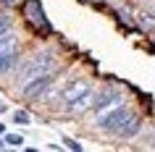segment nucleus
Listing matches in <instances>:
<instances>
[{
  "mask_svg": "<svg viewBox=\"0 0 155 152\" xmlns=\"http://www.w3.org/2000/svg\"><path fill=\"white\" fill-rule=\"evenodd\" d=\"M92 84L90 81H82V79H76V81H71L68 87L61 92V100H63V108L68 113H82V110H87L92 105Z\"/></svg>",
  "mask_w": 155,
  "mask_h": 152,
  "instance_id": "1",
  "label": "nucleus"
},
{
  "mask_svg": "<svg viewBox=\"0 0 155 152\" xmlns=\"http://www.w3.org/2000/svg\"><path fill=\"white\" fill-rule=\"evenodd\" d=\"M55 68V53L53 50H40V53H34L32 58H26V63L18 68V84H24V81L34 79V76H40V73H53Z\"/></svg>",
  "mask_w": 155,
  "mask_h": 152,
  "instance_id": "2",
  "label": "nucleus"
},
{
  "mask_svg": "<svg viewBox=\"0 0 155 152\" xmlns=\"http://www.w3.org/2000/svg\"><path fill=\"white\" fill-rule=\"evenodd\" d=\"M129 115H131V110H129L124 102H118V105H113V108L100 110L97 121H95V126H97L100 131H105V134H118Z\"/></svg>",
  "mask_w": 155,
  "mask_h": 152,
  "instance_id": "3",
  "label": "nucleus"
},
{
  "mask_svg": "<svg viewBox=\"0 0 155 152\" xmlns=\"http://www.w3.org/2000/svg\"><path fill=\"white\" fill-rule=\"evenodd\" d=\"M18 60V37L13 32H5L0 34V73L11 71Z\"/></svg>",
  "mask_w": 155,
  "mask_h": 152,
  "instance_id": "4",
  "label": "nucleus"
},
{
  "mask_svg": "<svg viewBox=\"0 0 155 152\" xmlns=\"http://www.w3.org/2000/svg\"><path fill=\"white\" fill-rule=\"evenodd\" d=\"M24 16L37 32H42V34L50 32V24H48V18H45V11H42L40 0H24Z\"/></svg>",
  "mask_w": 155,
  "mask_h": 152,
  "instance_id": "5",
  "label": "nucleus"
},
{
  "mask_svg": "<svg viewBox=\"0 0 155 152\" xmlns=\"http://www.w3.org/2000/svg\"><path fill=\"white\" fill-rule=\"evenodd\" d=\"M50 84H53V73H40V76H34V79H29V81L21 84V95H24L26 100H37V97H42L48 92Z\"/></svg>",
  "mask_w": 155,
  "mask_h": 152,
  "instance_id": "6",
  "label": "nucleus"
},
{
  "mask_svg": "<svg viewBox=\"0 0 155 152\" xmlns=\"http://www.w3.org/2000/svg\"><path fill=\"white\" fill-rule=\"evenodd\" d=\"M118 102H124V97L116 92V89H105V92H100L97 97H92V108L95 110H105V108H113V105H118Z\"/></svg>",
  "mask_w": 155,
  "mask_h": 152,
  "instance_id": "7",
  "label": "nucleus"
},
{
  "mask_svg": "<svg viewBox=\"0 0 155 152\" xmlns=\"http://www.w3.org/2000/svg\"><path fill=\"white\" fill-rule=\"evenodd\" d=\"M139 126H142V121H139V115H134V113H131L129 118H126V123L121 126V131H118L116 136H124V139H131V136H134V134L139 131Z\"/></svg>",
  "mask_w": 155,
  "mask_h": 152,
  "instance_id": "8",
  "label": "nucleus"
},
{
  "mask_svg": "<svg viewBox=\"0 0 155 152\" xmlns=\"http://www.w3.org/2000/svg\"><path fill=\"white\" fill-rule=\"evenodd\" d=\"M13 121L21 123V126H29V123H32V115H29L26 110H16V113H13Z\"/></svg>",
  "mask_w": 155,
  "mask_h": 152,
  "instance_id": "9",
  "label": "nucleus"
},
{
  "mask_svg": "<svg viewBox=\"0 0 155 152\" xmlns=\"http://www.w3.org/2000/svg\"><path fill=\"white\" fill-rule=\"evenodd\" d=\"M118 21H121V24H126V26H131V24H134V18H131V13H129L126 8H121V11H118Z\"/></svg>",
  "mask_w": 155,
  "mask_h": 152,
  "instance_id": "10",
  "label": "nucleus"
},
{
  "mask_svg": "<svg viewBox=\"0 0 155 152\" xmlns=\"http://www.w3.org/2000/svg\"><path fill=\"white\" fill-rule=\"evenodd\" d=\"M5 144H11V147H21V144H24V136H18V134H8V136H5Z\"/></svg>",
  "mask_w": 155,
  "mask_h": 152,
  "instance_id": "11",
  "label": "nucleus"
},
{
  "mask_svg": "<svg viewBox=\"0 0 155 152\" xmlns=\"http://www.w3.org/2000/svg\"><path fill=\"white\" fill-rule=\"evenodd\" d=\"M11 29V16L8 13H0V34H5Z\"/></svg>",
  "mask_w": 155,
  "mask_h": 152,
  "instance_id": "12",
  "label": "nucleus"
},
{
  "mask_svg": "<svg viewBox=\"0 0 155 152\" xmlns=\"http://www.w3.org/2000/svg\"><path fill=\"white\" fill-rule=\"evenodd\" d=\"M139 24L142 26H155V18L150 13H139Z\"/></svg>",
  "mask_w": 155,
  "mask_h": 152,
  "instance_id": "13",
  "label": "nucleus"
},
{
  "mask_svg": "<svg viewBox=\"0 0 155 152\" xmlns=\"http://www.w3.org/2000/svg\"><path fill=\"white\" fill-rule=\"evenodd\" d=\"M63 142H66V147H68V150H82V144H76L74 139H63Z\"/></svg>",
  "mask_w": 155,
  "mask_h": 152,
  "instance_id": "14",
  "label": "nucleus"
},
{
  "mask_svg": "<svg viewBox=\"0 0 155 152\" xmlns=\"http://www.w3.org/2000/svg\"><path fill=\"white\" fill-rule=\"evenodd\" d=\"M8 8H16V5H24V0H3Z\"/></svg>",
  "mask_w": 155,
  "mask_h": 152,
  "instance_id": "15",
  "label": "nucleus"
},
{
  "mask_svg": "<svg viewBox=\"0 0 155 152\" xmlns=\"http://www.w3.org/2000/svg\"><path fill=\"white\" fill-rule=\"evenodd\" d=\"M150 147H153V150H155V134H153V139H150Z\"/></svg>",
  "mask_w": 155,
  "mask_h": 152,
  "instance_id": "16",
  "label": "nucleus"
},
{
  "mask_svg": "<svg viewBox=\"0 0 155 152\" xmlns=\"http://www.w3.org/2000/svg\"><path fill=\"white\" fill-rule=\"evenodd\" d=\"M84 3H100V0H84Z\"/></svg>",
  "mask_w": 155,
  "mask_h": 152,
  "instance_id": "17",
  "label": "nucleus"
},
{
  "mask_svg": "<svg viewBox=\"0 0 155 152\" xmlns=\"http://www.w3.org/2000/svg\"><path fill=\"white\" fill-rule=\"evenodd\" d=\"M3 147H5V144H3V142H0V150H3Z\"/></svg>",
  "mask_w": 155,
  "mask_h": 152,
  "instance_id": "18",
  "label": "nucleus"
},
{
  "mask_svg": "<svg viewBox=\"0 0 155 152\" xmlns=\"http://www.w3.org/2000/svg\"><path fill=\"white\" fill-rule=\"evenodd\" d=\"M153 40H155V37H153Z\"/></svg>",
  "mask_w": 155,
  "mask_h": 152,
  "instance_id": "19",
  "label": "nucleus"
}]
</instances>
